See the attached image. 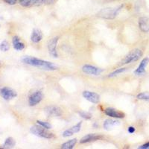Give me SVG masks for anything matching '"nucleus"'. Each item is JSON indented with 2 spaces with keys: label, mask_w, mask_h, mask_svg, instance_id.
<instances>
[{
  "label": "nucleus",
  "mask_w": 149,
  "mask_h": 149,
  "mask_svg": "<svg viewBox=\"0 0 149 149\" xmlns=\"http://www.w3.org/2000/svg\"><path fill=\"white\" fill-rule=\"evenodd\" d=\"M9 49H10V44L8 41L4 40L0 43V50L2 52H7L8 51Z\"/></svg>",
  "instance_id": "nucleus-22"
},
{
  "label": "nucleus",
  "mask_w": 149,
  "mask_h": 149,
  "mask_svg": "<svg viewBox=\"0 0 149 149\" xmlns=\"http://www.w3.org/2000/svg\"><path fill=\"white\" fill-rule=\"evenodd\" d=\"M102 139H103V136L99 135V134H87V135L84 136V137H82L80 140V143L81 144H84V143H88V142H94V141L100 140Z\"/></svg>",
  "instance_id": "nucleus-11"
},
{
  "label": "nucleus",
  "mask_w": 149,
  "mask_h": 149,
  "mask_svg": "<svg viewBox=\"0 0 149 149\" xmlns=\"http://www.w3.org/2000/svg\"><path fill=\"white\" fill-rule=\"evenodd\" d=\"M77 143V139H70V140L67 141L65 143H63L62 146H61V148L63 149H72L74 147V146L76 145Z\"/></svg>",
  "instance_id": "nucleus-19"
},
{
  "label": "nucleus",
  "mask_w": 149,
  "mask_h": 149,
  "mask_svg": "<svg viewBox=\"0 0 149 149\" xmlns=\"http://www.w3.org/2000/svg\"><path fill=\"white\" fill-rule=\"evenodd\" d=\"M127 130H128V132L130 133V134H134V132H135V127H132V126H130V127H128V129H127Z\"/></svg>",
  "instance_id": "nucleus-31"
},
{
  "label": "nucleus",
  "mask_w": 149,
  "mask_h": 149,
  "mask_svg": "<svg viewBox=\"0 0 149 149\" xmlns=\"http://www.w3.org/2000/svg\"><path fill=\"white\" fill-rule=\"evenodd\" d=\"M120 8H122V7H119L117 8H105L104 10H101L99 13L98 14V16L101 17H103L105 19H113L115 18L116 16L118 14Z\"/></svg>",
  "instance_id": "nucleus-4"
},
{
  "label": "nucleus",
  "mask_w": 149,
  "mask_h": 149,
  "mask_svg": "<svg viewBox=\"0 0 149 149\" xmlns=\"http://www.w3.org/2000/svg\"><path fill=\"white\" fill-rule=\"evenodd\" d=\"M54 1V0H42V2L46 5H50V4H52Z\"/></svg>",
  "instance_id": "nucleus-30"
},
{
  "label": "nucleus",
  "mask_w": 149,
  "mask_h": 149,
  "mask_svg": "<svg viewBox=\"0 0 149 149\" xmlns=\"http://www.w3.org/2000/svg\"><path fill=\"white\" fill-rule=\"evenodd\" d=\"M37 125H39L42 126V127H44V128L47 129V130H49V129L52 128V125L50 123H49V122H42V121H40V120H37Z\"/></svg>",
  "instance_id": "nucleus-23"
},
{
  "label": "nucleus",
  "mask_w": 149,
  "mask_h": 149,
  "mask_svg": "<svg viewBox=\"0 0 149 149\" xmlns=\"http://www.w3.org/2000/svg\"><path fill=\"white\" fill-rule=\"evenodd\" d=\"M83 96L86 100L93 104H98L100 102V95L94 92L84 91Z\"/></svg>",
  "instance_id": "nucleus-8"
},
{
  "label": "nucleus",
  "mask_w": 149,
  "mask_h": 149,
  "mask_svg": "<svg viewBox=\"0 0 149 149\" xmlns=\"http://www.w3.org/2000/svg\"><path fill=\"white\" fill-rule=\"evenodd\" d=\"M30 131L31 134L34 135L39 136L40 138H44V139H52L54 137V135L52 133H50L48 131L47 129L42 127L40 125H34L31 127Z\"/></svg>",
  "instance_id": "nucleus-2"
},
{
  "label": "nucleus",
  "mask_w": 149,
  "mask_h": 149,
  "mask_svg": "<svg viewBox=\"0 0 149 149\" xmlns=\"http://www.w3.org/2000/svg\"><path fill=\"white\" fill-rule=\"evenodd\" d=\"M42 39V31L39 29H34L33 30L31 35V40L34 43H37Z\"/></svg>",
  "instance_id": "nucleus-16"
},
{
  "label": "nucleus",
  "mask_w": 149,
  "mask_h": 149,
  "mask_svg": "<svg viewBox=\"0 0 149 149\" xmlns=\"http://www.w3.org/2000/svg\"><path fill=\"white\" fill-rule=\"evenodd\" d=\"M139 27L142 32L149 31V18L146 17H140L139 19Z\"/></svg>",
  "instance_id": "nucleus-14"
},
{
  "label": "nucleus",
  "mask_w": 149,
  "mask_h": 149,
  "mask_svg": "<svg viewBox=\"0 0 149 149\" xmlns=\"http://www.w3.org/2000/svg\"><path fill=\"white\" fill-rule=\"evenodd\" d=\"M16 146V141L12 137H8L5 139V143L3 145L4 148H12Z\"/></svg>",
  "instance_id": "nucleus-20"
},
{
  "label": "nucleus",
  "mask_w": 149,
  "mask_h": 149,
  "mask_svg": "<svg viewBox=\"0 0 149 149\" xmlns=\"http://www.w3.org/2000/svg\"><path fill=\"white\" fill-rule=\"evenodd\" d=\"M12 42H13L14 48L17 51H21V50L24 49V48H25V44L22 42H21L20 38L18 36H14L13 37Z\"/></svg>",
  "instance_id": "nucleus-17"
},
{
  "label": "nucleus",
  "mask_w": 149,
  "mask_h": 149,
  "mask_svg": "<svg viewBox=\"0 0 149 149\" xmlns=\"http://www.w3.org/2000/svg\"><path fill=\"white\" fill-rule=\"evenodd\" d=\"M126 70H127L126 68H119V69H117V70H116L115 71H113V72L110 73V74L108 75V77L109 78H113V77L117 76V75L122 74V72H125Z\"/></svg>",
  "instance_id": "nucleus-21"
},
{
  "label": "nucleus",
  "mask_w": 149,
  "mask_h": 149,
  "mask_svg": "<svg viewBox=\"0 0 149 149\" xmlns=\"http://www.w3.org/2000/svg\"><path fill=\"white\" fill-rule=\"evenodd\" d=\"M82 71L87 74H92V75H100L104 70L96 66H92V65L86 64L82 67Z\"/></svg>",
  "instance_id": "nucleus-7"
},
{
  "label": "nucleus",
  "mask_w": 149,
  "mask_h": 149,
  "mask_svg": "<svg viewBox=\"0 0 149 149\" xmlns=\"http://www.w3.org/2000/svg\"><path fill=\"white\" fill-rule=\"evenodd\" d=\"M104 113L108 116L115 118V119H123L125 116V114L123 112L119 111L114 108H107L104 110Z\"/></svg>",
  "instance_id": "nucleus-9"
},
{
  "label": "nucleus",
  "mask_w": 149,
  "mask_h": 149,
  "mask_svg": "<svg viewBox=\"0 0 149 149\" xmlns=\"http://www.w3.org/2000/svg\"><path fill=\"white\" fill-rule=\"evenodd\" d=\"M142 56V52L139 49H134L131 52L129 53L125 58L122 60V65L128 64V63H132V62H135V61H138L139 58Z\"/></svg>",
  "instance_id": "nucleus-3"
},
{
  "label": "nucleus",
  "mask_w": 149,
  "mask_h": 149,
  "mask_svg": "<svg viewBox=\"0 0 149 149\" xmlns=\"http://www.w3.org/2000/svg\"><path fill=\"white\" fill-rule=\"evenodd\" d=\"M58 40L59 37H54L52 38L48 42V51H49V54L52 56L53 58H57L58 57V51H57V46H58Z\"/></svg>",
  "instance_id": "nucleus-5"
},
{
  "label": "nucleus",
  "mask_w": 149,
  "mask_h": 149,
  "mask_svg": "<svg viewBox=\"0 0 149 149\" xmlns=\"http://www.w3.org/2000/svg\"><path fill=\"white\" fill-rule=\"evenodd\" d=\"M22 61L26 64L35 66L41 70H47V71H54V70H58V66L54 63L49 61L38 59L34 57H24L22 59Z\"/></svg>",
  "instance_id": "nucleus-1"
},
{
  "label": "nucleus",
  "mask_w": 149,
  "mask_h": 149,
  "mask_svg": "<svg viewBox=\"0 0 149 149\" xmlns=\"http://www.w3.org/2000/svg\"><path fill=\"white\" fill-rule=\"evenodd\" d=\"M29 5L31 6H33V5H37V3H41L42 2V0H29Z\"/></svg>",
  "instance_id": "nucleus-27"
},
{
  "label": "nucleus",
  "mask_w": 149,
  "mask_h": 149,
  "mask_svg": "<svg viewBox=\"0 0 149 149\" xmlns=\"http://www.w3.org/2000/svg\"><path fill=\"white\" fill-rule=\"evenodd\" d=\"M138 148H139V149H149V142H147V143H146V144L142 145V146H139Z\"/></svg>",
  "instance_id": "nucleus-29"
},
{
  "label": "nucleus",
  "mask_w": 149,
  "mask_h": 149,
  "mask_svg": "<svg viewBox=\"0 0 149 149\" xmlns=\"http://www.w3.org/2000/svg\"><path fill=\"white\" fill-rule=\"evenodd\" d=\"M81 125H82V122H80L79 123H78L74 126H73V127H71V128L65 130L64 132L63 133V137H69V136H72L74 134L78 133L80 130H81Z\"/></svg>",
  "instance_id": "nucleus-13"
},
{
  "label": "nucleus",
  "mask_w": 149,
  "mask_h": 149,
  "mask_svg": "<svg viewBox=\"0 0 149 149\" xmlns=\"http://www.w3.org/2000/svg\"><path fill=\"white\" fill-rule=\"evenodd\" d=\"M79 115L81 117L84 118L85 119H90L92 118V114L89 112H85V111H81L79 112Z\"/></svg>",
  "instance_id": "nucleus-25"
},
{
  "label": "nucleus",
  "mask_w": 149,
  "mask_h": 149,
  "mask_svg": "<svg viewBox=\"0 0 149 149\" xmlns=\"http://www.w3.org/2000/svg\"><path fill=\"white\" fill-rule=\"evenodd\" d=\"M138 99L140 100H145V101H149V93H141L137 95Z\"/></svg>",
  "instance_id": "nucleus-24"
},
{
  "label": "nucleus",
  "mask_w": 149,
  "mask_h": 149,
  "mask_svg": "<svg viewBox=\"0 0 149 149\" xmlns=\"http://www.w3.org/2000/svg\"><path fill=\"white\" fill-rule=\"evenodd\" d=\"M0 94H1L2 98L6 101L11 100V99L17 96V92L13 89L10 88V87H8V86H5V87L1 89Z\"/></svg>",
  "instance_id": "nucleus-6"
},
{
  "label": "nucleus",
  "mask_w": 149,
  "mask_h": 149,
  "mask_svg": "<svg viewBox=\"0 0 149 149\" xmlns=\"http://www.w3.org/2000/svg\"><path fill=\"white\" fill-rule=\"evenodd\" d=\"M19 4L23 7H30L29 0H18Z\"/></svg>",
  "instance_id": "nucleus-26"
},
{
  "label": "nucleus",
  "mask_w": 149,
  "mask_h": 149,
  "mask_svg": "<svg viewBox=\"0 0 149 149\" xmlns=\"http://www.w3.org/2000/svg\"><path fill=\"white\" fill-rule=\"evenodd\" d=\"M42 100V94L40 91H36L29 96V104L30 106H35Z\"/></svg>",
  "instance_id": "nucleus-10"
},
{
  "label": "nucleus",
  "mask_w": 149,
  "mask_h": 149,
  "mask_svg": "<svg viewBox=\"0 0 149 149\" xmlns=\"http://www.w3.org/2000/svg\"><path fill=\"white\" fill-rule=\"evenodd\" d=\"M119 122L117 120H115V119H106L104 122V128L105 130H110L113 127L116 125H119Z\"/></svg>",
  "instance_id": "nucleus-18"
},
{
  "label": "nucleus",
  "mask_w": 149,
  "mask_h": 149,
  "mask_svg": "<svg viewBox=\"0 0 149 149\" xmlns=\"http://www.w3.org/2000/svg\"><path fill=\"white\" fill-rule=\"evenodd\" d=\"M6 3H8V5H14L17 3V0H4Z\"/></svg>",
  "instance_id": "nucleus-28"
},
{
  "label": "nucleus",
  "mask_w": 149,
  "mask_h": 149,
  "mask_svg": "<svg viewBox=\"0 0 149 149\" xmlns=\"http://www.w3.org/2000/svg\"><path fill=\"white\" fill-rule=\"evenodd\" d=\"M148 58H146L142 60V61H141L139 66H138L137 69L134 71V74H137V75H140V74H144V73L146 72V66H148Z\"/></svg>",
  "instance_id": "nucleus-15"
},
{
  "label": "nucleus",
  "mask_w": 149,
  "mask_h": 149,
  "mask_svg": "<svg viewBox=\"0 0 149 149\" xmlns=\"http://www.w3.org/2000/svg\"><path fill=\"white\" fill-rule=\"evenodd\" d=\"M45 112L48 116H61L62 115V110L56 106H49L45 109Z\"/></svg>",
  "instance_id": "nucleus-12"
}]
</instances>
